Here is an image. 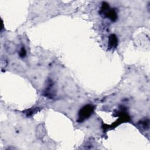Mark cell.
I'll return each mask as SVG.
<instances>
[{"instance_id":"6da1fadb","label":"cell","mask_w":150,"mask_h":150,"mask_svg":"<svg viewBox=\"0 0 150 150\" xmlns=\"http://www.w3.org/2000/svg\"><path fill=\"white\" fill-rule=\"evenodd\" d=\"M94 106L91 104H87L79 110L77 121L79 122H82L83 121L89 118L94 112Z\"/></svg>"},{"instance_id":"7a4b0ae2","label":"cell","mask_w":150,"mask_h":150,"mask_svg":"<svg viewBox=\"0 0 150 150\" xmlns=\"http://www.w3.org/2000/svg\"><path fill=\"white\" fill-rule=\"evenodd\" d=\"M44 94L46 97H47L50 98H52L54 95V90H53V84L52 81L49 80L47 82V84L46 85V87L45 88V91L44 92Z\"/></svg>"},{"instance_id":"3957f363","label":"cell","mask_w":150,"mask_h":150,"mask_svg":"<svg viewBox=\"0 0 150 150\" xmlns=\"http://www.w3.org/2000/svg\"><path fill=\"white\" fill-rule=\"evenodd\" d=\"M103 14H104L107 18H109L112 21H115L117 19V12L113 9L109 8L108 10L104 12Z\"/></svg>"},{"instance_id":"277c9868","label":"cell","mask_w":150,"mask_h":150,"mask_svg":"<svg viewBox=\"0 0 150 150\" xmlns=\"http://www.w3.org/2000/svg\"><path fill=\"white\" fill-rule=\"evenodd\" d=\"M118 45V39L115 35L111 34L108 38V49H113L116 47Z\"/></svg>"},{"instance_id":"5b68a950","label":"cell","mask_w":150,"mask_h":150,"mask_svg":"<svg viewBox=\"0 0 150 150\" xmlns=\"http://www.w3.org/2000/svg\"><path fill=\"white\" fill-rule=\"evenodd\" d=\"M5 49L6 51L9 53H13L15 52L16 50V46L12 42H8L5 45Z\"/></svg>"},{"instance_id":"8992f818","label":"cell","mask_w":150,"mask_h":150,"mask_svg":"<svg viewBox=\"0 0 150 150\" xmlns=\"http://www.w3.org/2000/svg\"><path fill=\"white\" fill-rule=\"evenodd\" d=\"M45 127L42 124H40L37 127L36 136L38 138H41L45 135Z\"/></svg>"},{"instance_id":"52a82bcc","label":"cell","mask_w":150,"mask_h":150,"mask_svg":"<svg viewBox=\"0 0 150 150\" xmlns=\"http://www.w3.org/2000/svg\"><path fill=\"white\" fill-rule=\"evenodd\" d=\"M19 54V56H20L21 57H25L26 56V50H25V47L23 46L21 49Z\"/></svg>"}]
</instances>
